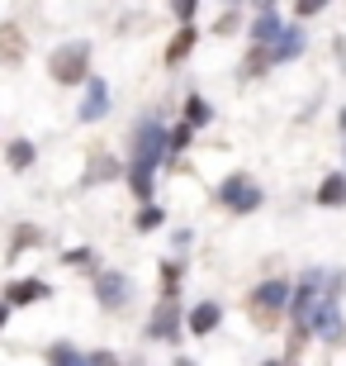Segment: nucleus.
Segmentation results:
<instances>
[{"label": "nucleus", "instance_id": "obj_19", "mask_svg": "<svg viewBox=\"0 0 346 366\" xmlns=\"http://www.w3.org/2000/svg\"><path fill=\"white\" fill-rule=\"evenodd\" d=\"M133 224H138V233H152L161 224V209H157V204H143V214H138Z\"/></svg>", "mask_w": 346, "mask_h": 366}, {"label": "nucleus", "instance_id": "obj_23", "mask_svg": "<svg viewBox=\"0 0 346 366\" xmlns=\"http://www.w3.org/2000/svg\"><path fill=\"white\" fill-rule=\"evenodd\" d=\"M175 19H195V0H175Z\"/></svg>", "mask_w": 346, "mask_h": 366}, {"label": "nucleus", "instance_id": "obj_17", "mask_svg": "<svg viewBox=\"0 0 346 366\" xmlns=\"http://www.w3.org/2000/svg\"><path fill=\"white\" fill-rule=\"evenodd\" d=\"M0 53H5V62H14V57H19V24H5V29H0Z\"/></svg>", "mask_w": 346, "mask_h": 366}, {"label": "nucleus", "instance_id": "obj_22", "mask_svg": "<svg viewBox=\"0 0 346 366\" xmlns=\"http://www.w3.org/2000/svg\"><path fill=\"white\" fill-rule=\"evenodd\" d=\"M86 362H91V366H119V357H114V352H91Z\"/></svg>", "mask_w": 346, "mask_h": 366}, {"label": "nucleus", "instance_id": "obj_16", "mask_svg": "<svg viewBox=\"0 0 346 366\" xmlns=\"http://www.w3.org/2000/svg\"><path fill=\"white\" fill-rule=\"evenodd\" d=\"M5 157H10L14 172H24V167L34 162V143H24V138H19V143H10V148H5Z\"/></svg>", "mask_w": 346, "mask_h": 366}, {"label": "nucleus", "instance_id": "obj_11", "mask_svg": "<svg viewBox=\"0 0 346 366\" xmlns=\"http://www.w3.org/2000/svg\"><path fill=\"white\" fill-rule=\"evenodd\" d=\"M34 300H48V285L43 281H14L10 295H5V305H34Z\"/></svg>", "mask_w": 346, "mask_h": 366}, {"label": "nucleus", "instance_id": "obj_10", "mask_svg": "<svg viewBox=\"0 0 346 366\" xmlns=\"http://www.w3.org/2000/svg\"><path fill=\"white\" fill-rule=\"evenodd\" d=\"M175 333H180V310L166 300V305L152 314V338H175Z\"/></svg>", "mask_w": 346, "mask_h": 366}, {"label": "nucleus", "instance_id": "obj_26", "mask_svg": "<svg viewBox=\"0 0 346 366\" xmlns=\"http://www.w3.org/2000/svg\"><path fill=\"white\" fill-rule=\"evenodd\" d=\"M266 366H280V362H266Z\"/></svg>", "mask_w": 346, "mask_h": 366}, {"label": "nucleus", "instance_id": "obj_7", "mask_svg": "<svg viewBox=\"0 0 346 366\" xmlns=\"http://www.w3.org/2000/svg\"><path fill=\"white\" fill-rule=\"evenodd\" d=\"M285 305H290V285H285V281H266V285H256L252 310L270 314V310H285Z\"/></svg>", "mask_w": 346, "mask_h": 366}, {"label": "nucleus", "instance_id": "obj_25", "mask_svg": "<svg viewBox=\"0 0 346 366\" xmlns=\"http://www.w3.org/2000/svg\"><path fill=\"white\" fill-rule=\"evenodd\" d=\"M175 366H195V362H185V357H180V362H175Z\"/></svg>", "mask_w": 346, "mask_h": 366}, {"label": "nucleus", "instance_id": "obj_9", "mask_svg": "<svg viewBox=\"0 0 346 366\" xmlns=\"http://www.w3.org/2000/svg\"><path fill=\"white\" fill-rule=\"evenodd\" d=\"M252 39L261 43V48H266V43H280V39H285V24H280V14H275V10H261V19L252 24Z\"/></svg>", "mask_w": 346, "mask_h": 366}, {"label": "nucleus", "instance_id": "obj_2", "mask_svg": "<svg viewBox=\"0 0 346 366\" xmlns=\"http://www.w3.org/2000/svg\"><path fill=\"white\" fill-rule=\"evenodd\" d=\"M86 62H91V48L86 43H67V48H57L53 57H48V71H53V81H62V86H76V81H86Z\"/></svg>", "mask_w": 346, "mask_h": 366}, {"label": "nucleus", "instance_id": "obj_27", "mask_svg": "<svg viewBox=\"0 0 346 366\" xmlns=\"http://www.w3.org/2000/svg\"><path fill=\"white\" fill-rule=\"evenodd\" d=\"M342 124H346V114H342Z\"/></svg>", "mask_w": 346, "mask_h": 366}, {"label": "nucleus", "instance_id": "obj_20", "mask_svg": "<svg viewBox=\"0 0 346 366\" xmlns=\"http://www.w3.org/2000/svg\"><path fill=\"white\" fill-rule=\"evenodd\" d=\"M185 119H190V129H195V124H209V105H204L200 95H195V100L185 105Z\"/></svg>", "mask_w": 346, "mask_h": 366}, {"label": "nucleus", "instance_id": "obj_4", "mask_svg": "<svg viewBox=\"0 0 346 366\" xmlns=\"http://www.w3.org/2000/svg\"><path fill=\"white\" fill-rule=\"evenodd\" d=\"M128 290H133V285H128L123 272H100V281H95V295H100L105 310H123V305H128Z\"/></svg>", "mask_w": 346, "mask_h": 366}, {"label": "nucleus", "instance_id": "obj_15", "mask_svg": "<svg viewBox=\"0 0 346 366\" xmlns=\"http://www.w3.org/2000/svg\"><path fill=\"white\" fill-rule=\"evenodd\" d=\"M190 48H195V29L185 24V29H180V34L171 39V48H166V62H180V57H185Z\"/></svg>", "mask_w": 346, "mask_h": 366}, {"label": "nucleus", "instance_id": "obj_1", "mask_svg": "<svg viewBox=\"0 0 346 366\" xmlns=\"http://www.w3.org/2000/svg\"><path fill=\"white\" fill-rule=\"evenodd\" d=\"M166 129H161L157 119H143L133 129V162H128V186L138 190V195H152V172H157V162H161V152H166Z\"/></svg>", "mask_w": 346, "mask_h": 366}, {"label": "nucleus", "instance_id": "obj_24", "mask_svg": "<svg viewBox=\"0 0 346 366\" xmlns=\"http://www.w3.org/2000/svg\"><path fill=\"white\" fill-rule=\"evenodd\" d=\"M5 314H10V305H0V328H5Z\"/></svg>", "mask_w": 346, "mask_h": 366}, {"label": "nucleus", "instance_id": "obj_18", "mask_svg": "<svg viewBox=\"0 0 346 366\" xmlns=\"http://www.w3.org/2000/svg\"><path fill=\"white\" fill-rule=\"evenodd\" d=\"M109 177H119V162H114V157H95L86 181H109Z\"/></svg>", "mask_w": 346, "mask_h": 366}, {"label": "nucleus", "instance_id": "obj_3", "mask_svg": "<svg viewBox=\"0 0 346 366\" xmlns=\"http://www.w3.org/2000/svg\"><path fill=\"white\" fill-rule=\"evenodd\" d=\"M218 200H223L228 209H238V214H252L256 204H261V190H256L247 177H228L223 190H218Z\"/></svg>", "mask_w": 346, "mask_h": 366}, {"label": "nucleus", "instance_id": "obj_8", "mask_svg": "<svg viewBox=\"0 0 346 366\" xmlns=\"http://www.w3.org/2000/svg\"><path fill=\"white\" fill-rule=\"evenodd\" d=\"M185 324H190V333H200V338H204V333H213V328L223 324V310H218L213 300H204V305H195V310H190Z\"/></svg>", "mask_w": 346, "mask_h": 366}, {"label": "nucleus", "instance_id": "obj_21", "mask_svg": "<svg viewBox=\"0 0 346 366\" xmlns=\"http://www.w3.org/2000/svg\"><path fill=\"white\" fill-rule=\"evenodd\" d=\"M185 143H190V124H180V129H175V134L166 138V148H171V152H180Z\"/></svg>", "mask_w": 346, "mask_h": 366}, {"label": "nucleus", "instance_id": "obj_13", "mask_svg": "<svg viewBox=\"0 0 346 366\" xmlns=\"http://www.w3.org/2000/svg\"><path fill=\"white\" fill-rule=\"evenodd\" d=\"M346 200V177H327L318 186V204H342Z\"/></svg>", "mask_w": 346, "mask_h": 366}, {"label": "nucleus", "instance_id": "obj_6", "mask_svg": "<svg viewBox=\"0 0 346 366\" xmlns=\"http://www.w3.org/2000/svg\"><path fill=\"white\" fill-rule=\"evenodd\" d=\"M105 109H109V86L100 81V76H91V81H86V100H81L76 114H81V124H95Z\"/></svg>", "mask_w": 346, "mask_h": 366}, {"label": "nucleus", "instance_id": "obj_5", "mask_svg": "<svg viewBox=\"0 0 346 366\" xmlns=\"http://www.w3.org/2000/svg\"><path fill=\"white\" fill-rule=\"evenodd\" d=\"M337 290H327V295H322V305L318 310H313V324L308 328H318V338H327V342H337L342 338V314H337Z\"/></svg>", "mask_w": 346, "mask_h": 366}, {"label": "nucleus", "instance_id": "obj_14", "mask_svg": "<svg viewBox=\"0 0 346 366\" xmlns=\"http://www.w3.org/2000/svg\"><path fill=\"white\" fill-rule=\"evenodd\" d=\"M299 43H304V39H299V29H285V39L270 48V62H285V57H294V53H299Z\"/></svg>", "mask_w": 346, "mask_h": 366}, {"label": "nucleus", "instance_id": "obj_12", "mask_svg": "<svg viewBox=\"0 0 346 366\" xmlns=\"http://www.w3.org/2000/svg\"><path fill=\"white\" fill-rule=\"evenodd\" d=\"M48 362H53V366H91L86 357L76 352V347H71V342H53V352H48Z\"/></svg>", "mask_w": 346, "mask_h": 366}]
</instances>
